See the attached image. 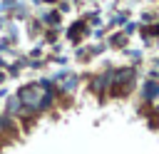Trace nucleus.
I'll return each instance as SVG.
<instances>
[{
	"label": "nucleus",
	"instance_id": "obj_5",
	"mask_svg": "<svg viewBox=\"0 0 159 154\" xmlns=\"http://www.w3.org/2000/svg\"><path fill=\"white\" fill-rule=\"evenodd\" d=\"M75 84H77V79H75V77H67V82L62 84V89H72Z\"/></svg>",
	"mask_w": 159,
	"mask_h": 154
},
{
	"label": "nucleus",
	"instance_id": "obj_4",
	"mask_svg": "<svg viewBox=\"0 0 159 154\" xmlns=\"http://www.w3.org/2000/svg\"><path fill=\"white\" fill-rule=\"evenodd\" d=\"M10 129H12V122L5 119V117H0V132H10Z\"/></svg>",
	"mask_w": 159,
	"mask_h": 154
},
{
	"label": "nucleus",
	"instance_id": "obj_3",
	"mask_svg": "<svg viewBox=\"0 0 159 154\" xmlns=\"http://www.w3.org/2000/svg\"><path fill=\"white\" fill-rule=\"evenodd\" d=\"M20 107H22V102H20L17 97H10V99H7V114H17Z\"/></svg>",
	"mask_w": 159,
	"mask_h": 154
},
{
	"label": "nucleus",
	"instance_id": "obj_1",
	"mask_svg": "<svg viewBox=\"0 0 159 154\" xmlns=\"http://www.w3.org/2000/svg\"><path fill=\"white\" fill-rule=\"evenodd\" d=\"M144 97H147V99H154V97H159V84H157V82H149V84L144 87Z\"/></svg>",
	"mask_w": 159,
	"mask_h": 154
},
{
	"label": "nucleus",
	"instance_id": "obj_2",
	"mask_svg": "<svg viewBox=\"0 0 159 154\" xmlns=\"http://www.w3.org/2000/svg\"><path fill=\"white\" fill-rule=\"evenodd\" d=\"M114 77H117V79H114L117 84H119V82H129V79L134 77V70H119V72H117Z\"/></svg>",
	"mask_w": 159,
	"mask_h": 154
},
{
	"label": "nucleus",
	"instance_id": "obj_6",
	"mask_svg": "<svg viewBox=\"0 0 159 154\" xmlns=\"http://www.w3.org/2000/svg\"><path fill=\"white\" fill-rule=\"evenodd\" d=\"M157 114H159V104H157Z\"/></svg>",
	"mask_w": 159,
	"mask_h": 154
}]
</instances>
